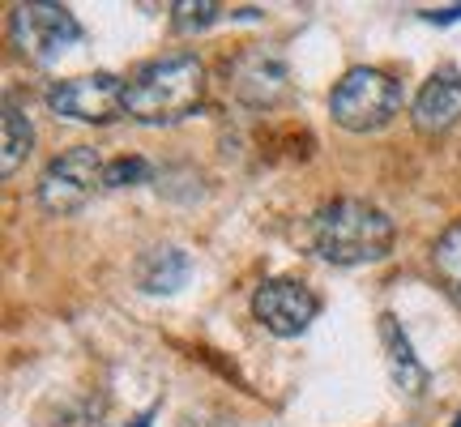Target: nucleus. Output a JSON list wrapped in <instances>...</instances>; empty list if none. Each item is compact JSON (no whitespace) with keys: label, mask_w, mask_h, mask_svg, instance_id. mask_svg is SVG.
Returning a JSON list of instances; mask_svg holds the SVG:
<instances>
[{"label":"nucleus","mask_w":461,"mask_h":427,"mask_svg":"<svg viewBox=\"0 0 461 427\" xmlns=\"http://www.w3.org/2000/svg\"><path fill=\"white\" fill-rule=\"evenodd\" d=\"M205 99V65L188 51L158 56L124 82V115L137 124H176Z\"/></svg>","instance_id":"f257e3e1"},{"label":"nucleus","mask_w":461,"mask_h":427,"mask_svg":"<svg viewBox=\"0 0 461 427\" xmlns=\"http://www.w3.org/2000/svg\"><path fill=\"white\" fill-rule=\"evenodd\" d=\"M312 248L330 265H372L393 248V218L359 197L330 201L312 218Z\"/></svg>","instance_id":"f03ea898"},{"label":"nucleus","mask_w":461,"mask_h":427,"mask_svg":"<svg viewBox=\"0 0 461 427\" xmlns=\"http://www.w3.org/2000/svg\"><path fill=\"white\" fill-rule=\"evenodd\" d=\"M330 112L346 132H376L402 112V82L384 68H350L333 86Z\"/></svg>","instance_id":"7ed1b4c3"},{"label":"nucleus","mask_w":461,"mask_h":427,"mask_svg":"<svg viewBox=\"0 0 461 427\" xmlns=\"http://www.w3.org/2000/svg\"><path fill=\"white\" fill-rule=\"evenodd\" d=\"M107 180V159L95 146H73L60 159H51L39 176V205L48 214H77L86 201L103 193Z\"/></svg>","instance_id":"20e7f679"},{"label":"nucleus","mask_w":461,"mask_h":427,"mask_svg":"<svg viewBox=\"0 0 461 427\" xmlns=\"http://www.w3.org/2000/svg\"><path fill=\"white\" fill-rule=\"evenodd\" d=\"M82 39V22L68 14L65 5H48V0H31L14 9V43L22 56H31L39 65L60 60L73 43Z\"/></svg>","instance_id":"39448f33"},{"label":"nucleus","mask_w":461,"mask_h":427,"mask_svg":"<svg viewBox=\"0 0 461 427\" xmlns=\"http://www.w3.org/2000/svg\"><path fill=\"white\" fill-rule=\"evenodd\" d=\"M48 107L65 120L77 124H107L115 115H124V82L115 73H86L68 77L48 90Z\"/></svg>","instance_id":"423d86ee"},{"label":"nucleus","mask_w":461,"mask_h":427,"mask_svg":"<svg viewBox=\"0 0 461 427\" xmlns=\"http://www.w3.org/2000/svg\"><path fill=\"white\" fill-rule=\"evenodd\" d=\"M227 86L248 107H278L291 95V73L274 48H248L227 65Z\"/></svg>","instance_id":"0eeeda50"},{"label":"nucleus","mask_w":461,"mask_h":427,"mask_svg":"<svg viewBox=\"0 0 461 427\" xmlns=\"http://www.w3.org/2000/svg\"><path fill=\"white\" fill-rule=\"evenodd\" d=\"M316 313H321V299L295 278H269L252 295V316L278 338H299L316 321Z\"/></svg>","instance_id":"6e6552de"},{"label":"nucleus","mask_w":461,"mask_h":427,"mask_svg":"<svg viewBox=\"0 0 461 427\" xmlns=\"http://www.w3.org/2000/svg\"><path fill=\"white\" fill-rule=\"evenodd\" d=\"M411 120L419 132H448L453 124H461V77L457 73H436L419 95H414Z\"/></svg>","instance_id":"1a4fd4ad"},{"label":"nucleus","mask_w":461,"mask_h":427,"mask_svg":"<svg viewBox=\"0 0 461 427\" xmlns=\"http://www.w3.org/2000/svg\"><path fill=\"white\" fill-rule=\"evenodd\" d=\"M380 342H384V363H389V380L397 394L419 397L428 389V368L414 359V346L406 338V329L397 325V316H380Z\"/></svg>","instance_id":"9d476101"},{"label":"nucleus","mask_w":461,"mask_h":427,"mask_svg":"<svg viewBox=\"0 0 461 427\" xmlns=\"http://www.w3.org/2000/svg\"><path fill=\"white\" fill-rule=\"evenodd\" d=\"M188 274H193V261L184 248H149L137 265V286L149 295H171L188 282Z\"/></svg>","instance_id":"9b49d317"},{"label":"nucleus","mask_w":461,"mask_h":427,"mask_svg":"<svg viewBox=\"0 0 461 427\" xmlns=\"http://www.w3.org/2000/svg\"><path fill=\"white\" fill-rule=\"evenodd\" d=\"M5 137H0V146H5V154H0V171L5 176H14L17 167H22V159L31 154V146H34V129H31V120H26V112L17 107L14 99L5 103Z\"/></svg>","instance_id":"f8f14e48"},{"label":"nucleus","mask_w":461,"mask_h":427,"mask_svg":"<svg viewBox=\"0 0 461 427\" xmlns=\"http://www.w3.org/2000/svg\"><path fill=\"white\" fill-rule=\"evenodd\" d=\"M431 261H436V269H440V278L448 282V291L461 299V223H453V227L436 240Z\"/></svg>","instance_id":"ddd939ff"},{"label":"nucleus","mask_w":461,"mask_h":427,"mask_svg":"<svg viewBox=\"0 0 461 427\" xmlns=\"http://www.w3.org/2000/svg\"><path fill=\"white\" fill-rule=\"evenodd\" d=\"M218 14H222V5L214 0H180V5H171V26L180 34H193V31H205V26H214Z\"/></svg>","instance_id":"4468645a"},{"label":"nucleus","mask_w":461,"mask_h":427,"mask_svg":"<svg viewBox=\"0 0 461 427\" xmlns=\"http://www.w3.org/2000/svg\"><path fill=\"white\" fill-rule=\"evenodd\" d=\"M146 180H149L146 159H115V163H107L103 188H129V184H146Z\"/></svg>","instance_id":"2eb2a0df"},{"label":"nucleus","mask_w":461,"mask_h":427,"mask_svg":"<svg viewBox=\"0 0 461 427\" xmlns=\"http://www.w3.org/2000/svg\"><path fill=\"white\" fill-rule=\"evenodd\" d=\"M423 17H428V22H440V26H445V22H461V5H453V9H423Z\"/></svg>","instance_id":"dca6fc26"},{"label":"nucleus","mask_w":461,"mask_h":427,"mask_svg":"<svg viewBox=\"0 0 461 427\" xmlns=\"http://www.w3.org/2000/svg\"><path fill=\"white\" fill-rule=\"evenodd\" d=\"M180 427H230L227 419H205V414H188Z\"/></svg>","instance_id":"f3484780"},{"label":"nucleus","mask_w":461,"mask_h":427,"mask_svg":"<svg viewBox=\"0 0 461 427\" xmlns=\"http://www.w3.org/2000/svg\"><path fill=\"white\" fill-rule=\"evenodd\" d=\"M453 427H461V419H457V423H453Z\"/></svg>","instance_id":"a211bd4d"}]
</instances>
